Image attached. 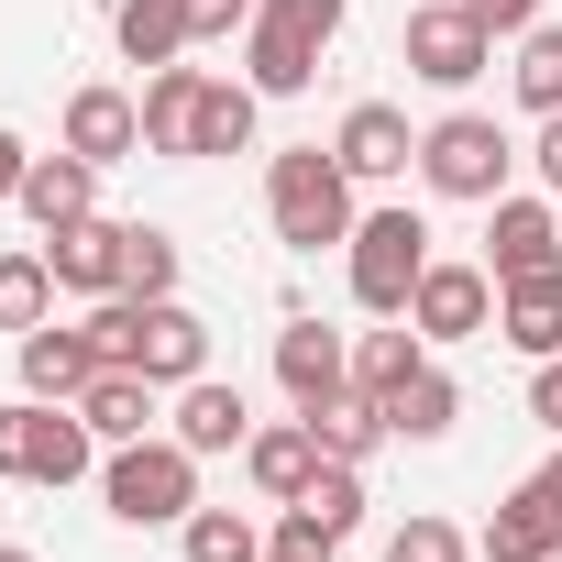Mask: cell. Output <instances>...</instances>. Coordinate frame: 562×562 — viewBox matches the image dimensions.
Here are the masks:
<instances>
[{"label": "cell", "instance_id": "obj_1", "mask_svg": "<svg viewBox=\"0 0 562 562\" xmlns=\"http://www.w3.org/2000/svg\"><path fill=\"white\" fill-rule=\"evenodd\" d=\"M265 221H276V243L288 254H342L353 243V177H342V155L331 144H288L265 166Z\"/></svg>", "mask_w": 562, "mask_h": 562}, {"label": "cell", "instance_id": "obj_2", "mask_svg": "<svg viewBox=\"0 0 562 562\" xmlns=\"http://www.w3.org/2000/svg\"><path fill=\"white\" fill-rule=\"evenodd\" d=\"M100 507H111L122 529H177V518L199 507V452H188L177 430H144V441L100 452Z\"/></svg>", "mask_w": 562, "mask_h": 562}, {"label": "cell", "instance_id": "obj_3", "mask_svg": "<svg viewBox=\"0 0 562 562\" xmlns=\"http://www.w3.org/2000/svg\"><path fill=\"white\" fill-rule=\"evenodd\" d=\"M342 12H353V0H265V12L243 23V78L265 100H299L321 78V56L342 45Z\"/></svg>", "mask_w": 562, "mask_h": 562}, {"label": "cell", "instance_id": "obj_4", "mask_svg": "<svg viewBox=\"0 0 562 562\" xmlns=\"http://www.w3.org/2000/svg\"><path fill=\"white\" fill-rule=\"evenodd\" d=\"M430 276V221L397 199V210H364L353 243H342V288L364 321H408V288Z\"/></svg>", "mask_w": 562, "mask_h": 562}, {"label": "cell", "instance_id": "obj_5", "mask_svg": "<svg viewBox=\"0 0 562 562\" xmlns=\"http://www.w3.org/2000/svg\"><path fill=\"white\" fill-rule=\"evenodd\" d=\"M78 474H100V430L67 397L0 408V485H78Z\"/></svg>", "mask_w": 562, "mask_h": 562}, {"label": "cell", "instance_id": "obj_6", "mask_svg": "<svg viewBox=\"0 0 562 562\" xmlns=\"http://www.w3.org/2000/svg\"><path fill=\"white\" fill-rule=\"evenodd\" d=\"M507 166H518V144H507L485 111H441V122L419 133V188H430V199L485 210V199H507Z\"/></svg>", "mask_w": 562, "mask_h": 562}, {"label": "cell", "instance_id": "obj_7", "mask_svg": "<svg viewBox=\"0 0 562 562\" xmlns=\"http://www.w3.org/2000/svg\"><path fill=\"white\" fill-rule=\"evenodd\" d=\"M397 56H408L419 89H474V78L496 67V34L463 12V0H419V12L397 23Z\"/></svg>", "mask_w": 562, "mask_h": 562}, {"label": "cell", "instance_id": "obj_8", "mask_svg": "<svg viewBox=\"0 0 562 562\" xmlns=\"http://www.w3.org/2000/svg\"><path fill=\"white\" fill-rule=\"evenodd\" d=\"M408 321H419V342H430V353H441V342H485V331H496V276H485V265L430 254V276L408 288Z\"/></svg>", "mask_w": 562, "mask_h": 562}, {"label": "cell", "instance_id": "obj_9", "mask_svg": "<svg viewBox=\"0 0 562 562\" xmlns=\"http://www.w3.org/2000/svg\"><path fill=\"white\" fill-rule=\"evenodd\" d=\"M276 386H288L299 419L331 408V397L353 386V331H331V321H288V331H276Z\"/></svg>", "mask_w": 562, "mask_h": 562}, {"label": "cell", "instance_id": "obj_10", "mask_svg": "<svg viewBox=\"0 0 562 562\" xmlns=\"http://www.w3.org/2000/svg\"><path fill=\"white\" fill-rule=\"evenodd\" d=\"M562 265V221H551V199H485V276L507 288V276H551Z\"/></svg>", "mask_w": 562, "mask_h": 562}, {"label": "cell", "instance_id": "obj_11", "mask_svg": "<svg viewBox=\"0 0 562 562\" xmlns=\"http://www.w3.org/2000/svg\"><path fill=\"white\" fill-rule=\"evenodd\" d=\"M56 144L89 155V166H133V155H144V100L111 89V78H89V89H67V133H56Z\"/></svg>", "mask_w": 562, "mask_h": 562}, {"label": "cell", "instance_id": "obj_12", "mask_svg": "<svg viewBox=\"0 0 562 562\" xmlns=\"http://www.w3.org/2000/svg\"><path fill=\"white\" fill-rule=\"evenodd\" d=\"M331 155H342V177H353V188H386V177H408V166H419V133H408V111H397V100H353V111H342V133H331Z\"/></svg>", "mask_w": 562, "mask_h": 562}, {"label": "cell", "instance_id": "obj_13", "mask_svg": "<svg viewBox=\"0 0 562 562\" xmlns=\"http://www.w3.org/2000/svg\"><path fill=\"white\" fill-rule=\"evenodd\" d=\"M133 364L177 397V386H199L210 375V321L188 310V299H144V331H133Z\"/></svg>", "mask_w": 562, "mask_h": 562}, {"label": "cell", "instance_id": "obj_14", "mask_svg": "<svg viewBox=\"0 0 562 562\" xmlns=\"http://www.w3.org/2000/svg\"><path fill=\"white\" fill-rule=\"evenodd\" d=\"M562 551V496L529 474V485H507V507L474 529V562H551Z\"/></svg>", "mask_w": 562, "mask_h": 562}, {"label": "cell", "instance_id": "obj_15", "mask_svg": "<svg viewBox=\"0 0 562 562\" xmlns=\"http://www.w3.org/2000/svg\"><path fill=\"white\" fill-rule=\"evenodd\" d=\"M321 463H331V452H321V430H310V419H265V430L243 441V474H254V496H265V507H299Z\"/></svg>", "mask_w": 562, "mask_h": 562}, {"label": "cell", "instance_id": "obj_16", "mask_svg": "<svg viewBox=\"0 0 562 562\" xmlns=\"http://www.w3.org/2000/svg\"><path fill=\"white\" fill-rule=\"evenodd\" d=\"M122 232L133 221H67V232H45V265H56V288L67 299H122Z\"/></svg>", "mask_w": 562, "mask_h": 562}, {"label": "cell", "instance_id": "obj_17", "mask_svg": "<svg viewBox=\"0 0 562 562\" xmlns=\"http://www.w3.org/2000/svg\"><path fill=\"white\" fill-rule=\"evenodd\" d=\"M78 419L100 430V452H122V441H144V430L166 419V386H155L144 364H100V375H89V397H78Z\"/></svg>", "mask_w": 562, "mask_h": 562}, {"label": "cell", "instance_id": "obj_18", "mask_svg": "<svg viewBox=\"0 0 562 562\" xmlns=\"http://www.w3.org/2000/svg\"><path fill=\"white\" fill-rule=\"evenodd\" d=\"M496 342L529 353V364L562 353V265H551V276H507V288H496Z\"/></svg>", "mask_w": 562, "mask_h": 562}, {"label": "cell", "instance_id": "obj_19", "mask_svg": "<svg viewBox=\"0 0 562 562\" xmlns=\"http://www.w3.org/2000/svg\"><path fill=\"white\" fill-rule=\"evenodd\" d=\"M89 210H100V166H89V155L56 144V155L23 166V221H34V232H67V221H89Z\"/></svg>", "mask_w": 562, "mask_h": 562}, {"label": "cell", "instance_id": "obj_20", "mask_svg": "<svg viewBox=\"0 0 562 562\" xmlns=\"http://www.w3.org/2000/svg\"><path fill=\"white\" fill-rule=\"evenodd\" d=\"M166 430L210 463V452H243L254 441V408H243V386H221V375H199V386H177V408H166Z\"/></svg>", "mask_w": 562, "mask_h": 562}, {"label": "cell", "instance_id": "obj_21", "mask_svg": "<svg viewBox=\"0 0 562 562\" xmlns=\"http://www.w3.org/2000/svg\"><path fill=\"white\" fill-rule=\"evenodd\" d=\"M12 353H23V397H67V408H78V397H89V375H100L89 331H56V321H34Z\"/></svg>", "mask_w": 562, "mask_h": 562}, {"label": "cell", "instance_id": "obj_22", "mask_svg": "<svg viewBox=\"0 0 562 562\" xmlns=\"http://www.w3.org/2000/svg\"><path fill=\"white\" fill-rule=\"evenodd\" d=\"M111 45H122V67H177L199 34H188V0H111Z\"/></svg>", "mask_w": 562, "mask_h": 562}, {"label": "cell", "instance_id": "obj_23", "mask_svg": "<svg viewBox=\"0 0 562 562\" xmlns=\"http://www.w3.org/2000/svg\"><path fill=\"white\" fill-rule=\"evenodd\" d=\"M199 89H210V67H155L144 78V155H188L199 144Z\"/></svg>", "mask_w": 562, "mask_h": 562}, {"label": "cell", "instance_id": "obj_24", "mask_svg": "<svg viewBox=\"0 0 562 562\" xmlns=\"http://www.w3.org/2000/svg\"><path fill=\"white\" fill-rule=\"evenodd\" d=\"M452 419H463V386H452L441 353H430L408 386H386V430H397V441H452Z\"/></svg>", "mask_w": 562, "mask_h": 562}, {"label": "cell", "instance_id": "obj_25", "mask_svg": "<svg viewBox=\"0 0 562 562\" xmlns=\"http://www.w3.org/2000/svg\"><path fill=\"white\" fill-rule=\"evenodd\" d=\"M254 122H265V89H254V78H210V89H199V144H188V155H254Z\"/></svg>", "mask_w": 562, "mask_h": 562}, {"label": "cell", "instance_id": "obj_26", "mask_svg": "<svg viewBox=\"0 0 562 562\" xmlns=\"http://www.w3.org/2000/svg\"><path fill=\"white\" fill-rule=\"evenodd\" d=\"M310 430H321V452L331 463H375L397 430H386V397H364V386H342L331 408H310Z\"/></svg>", "mask_w": 562, "mask_h": 562}, {"label": "cell", "instance_id": "obj_27", "mask_svg": "<svg viewBox=\"0 0 562 562\" xmlns=\"http://www.w3.org/2000/svg\"><path fill=\"white\" fill-rule=\"evenodd\" d=\"M430 364V342H419V321H375V331H353V386L364 397H386V386H408Z\"/></svg>", "mask_w": 562, "mask_h": 562}, {"label": "cell", "instance_id": "obj_28", "mask_svg": "<svg viewBox=\"0 0 562 562\" xmlns=\"http://www.w3.org/2000/svg\"><path fill=\"white\" fill-rule=\"evenodd\" d=\"M507 89H518V111H529V122H551V111H562V23H529V34H518Z\"/></svg>", "mask_w": 562, "mask_h": 562}, {"label": "cell", "instance_id": "obj_29", "mask_svg": "<svg viewBox=\"0 0 562 562\" xmlns=\"http://www.w3.org/2000/svg\"><path fill=\"white\" fill-rule=\"evenodd\" d=\"M34 321H56V265H45V243L34 254H0V331H34Z\"/></svg>", "mask_w": 562, "mask_h": 562}, {"label": "cell", "instance_id": "obj_30", "mask_svg": "<svg viewBox=\"0 0 562 562\" xmlns=\"http://www.w3.org/2000/svg\"><path fill=\"white\" fill-rule=\"evenodd\" d=\"M177 551H188V562H265V529H254L243 507H188V518H177Z\"/></svg>", "mask_w": 562, "mask_h": 562}, {"label": "cell", "instance_id": "obj_31", "mask_svg": "<svg viewBox=\"0 0 562 562\" xmlns=\"http://www.w3.org/2000/svg\"><path fill=\"white\" fill-rule=\"evenodd\" d=\"M122 299H177V232H155V221L122 232Z\"/></svg>", "mask_w": 562, "mask_h": 562}, {"label": "cell", "instance_id": "obj_32", "mask_svg": "<svg viewBox=\"0 0 562 562\" xmlns=\"http://www.w3.org/2000/svg\"><path fill=\"white\" fill-rule=\"evenodd\" d=\"M299 518H321L331 540H353V529H364V463H321L310 496H299Z\"/></svg>", "mask_w": 562, "mask_h": 562}, {"label": "cell", "instance_id": "obj_33", "mask_svg": "<svg viewBox=\"0 0 562 562\" xmlns=\"http://www.w3.org/2000/svg\"><path fill=\"white\" fill-rule=\"evenodd\" d=\"M386 562H474V540H463L452 518H430V507H419V518H397V529H386Z\"/></svg>", "mask_w": 562, "mask_h": 562}, {"label": "cell", "instance_id": "obj_34", "mask_svg": "<svg viewBox=\"0 0 562 562\" xmlns=\"http://www.w3.org/2000/svg\"><path fill=\"white\" fill-rule=\"evenodd\" d=\"M265 562H342V540H331L321 518H299V507H288V518L265 529Z\"/></svg>", "mask_w": 562, "mask_h": 562}, {"label": "cell", "instance_id": "obj_35", "mask_svg": "<svg viewBox=\"0 0 562 562\" xmlns=\"http://www.w3.org/2000/svg\"><path fill=\"white\" fill-rule=\"evenodd\" d=\"M254 12H265V0H188V34H199V45H221V34H243Z\"/></svg>", "mask_w": 562, "mask_h": 562}, {"label": "cell", "instance_id": "obj_36", "mask_svg": "<svg viewBox=\"0 0 562 562\" xmlns=\"http://www.w3.org/2000/svg\"><path fill=\"white\" fill-rule=\"evenodd\" d=\"M529 419L562 441V353H551V364H529Z\"/></svg>", "mask_w": 562, "mask_h": 562}, {"label": "cell", "instance_id": "obj_37", "mask_svg": "<svg viewBox=\"0 0 562 562\" xmlns=\"http://www.w3.org/2000/svg\"><path fill=\"white\" fill-rule=\"evenodd\" d=\"M463 12H474V23H485V34H507V45H518V34H529V23H540V0H463Z\"/></svg>", "mask_w": 562, "mask_h": 562}, {"label": "cell", "instance_id": "obj_38", "mask_svg": "<svg viewBox=\"0 0 562 562\" xmlns=\"http://www.w3.org/2000/svg\"><path fill=\"white\" fill-rule=\"evenodd\" d=\"M529 166H540V188H551V199H562V111H551V122H540V144H529Z\"/></svg>", "mask_w": 562, "mask_h": 562}, {"label": "cell", "instance_id": "obj_39", "mask_svg": "<svg viewBox=\"0 0 562 562\" xmlns=\"http://www.w3.org/2000/svg\"><path fill=\"white\" fill-rule=\"evenodd\" d=\"M23 166H34V144H23L12 122H0V199H23Z\"/></svg>", "mask_w": 562, "mask_h": 562}, {"label": "cell", "instance_id": "obj_40", "mask_svg": "<svg viewBox=\"0 0 562 562\" xmlns=\"http://www.w3.org/2000/svg\"><path fill=\"white\" fill-rule=\"evenodd\" d=\"M540 485H551V496H562V452H551V463H540Z\"/></svg>", "mask_w": 562, "mask_h": 562}, {"label": "cell", "instance_id": "obj_41", "mask_svg": "<svg viewBox=\"0 0 562 562\" xmlns=\"http://www.w3.org/2000/svg\"><path fill=\"white\" fill-rule=\"evenodd\" d=\"M0 562H34V551H23V540H0Z\"/></svg>", "mask_w": 562, "mask_h": 562}, {"label": "cell", "instance_id": "obj_42", "mask_svg": "<svg viewBox=\"0 0 562 562\" xmlns=\"http://www.w3.org/2000/svg\"><path fill=\"white\" fill-rule=\"evenodd\" d=\"M551 562H562V551H551Z\"/></svg>", "mask_w": 562, "mask_h": 562}]
</instances>
